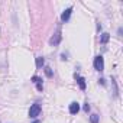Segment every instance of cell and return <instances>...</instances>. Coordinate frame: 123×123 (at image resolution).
<instances>
[{
    "label": "cell",
    "mask_w": 123,
    "mask_h": 123,
    "mask_svg": "<svg viewBox=\"0 0 123 123\" xmlns=\"http://www.w3.org/2000/svg\"><path fill=\"white\" fill-rule=\"evenodd\" d=\"M32 81H33V84L36 86L38 91H42V90H43V84H42V78H41V77L33 75V77H32Z\"/></svg>",
    "instance_id": "4"
},
{
    "label": "cell",
    "mask_w": 123,
    "mask_h": 123,
    "mask_svg": "<svg viewBox=\"0 0 123 123\" xmlns=\"http://www.w3.org/2000/svg\"><path fill=\"white\" fill-rule=\"evenodd\" d=\"M109 38H110V35L104 32V33H101V36H100V42H101V43H106V42L109 41Z\"/></svg>",
    "instance_id": "8"
},
{
    "label": "cell",
    "mask_w": 123,
    "mask_h": 123,
    "mask_svg": "<svg viewBox=\"0 0 123 123\" xmlns=\"http://www.w3.org/2000/svg\"><path fill=\"white\" fill-rule=\"evenodd\" d=\"M61 38H62V35H61V32L58 31V32H56V33L49 39V43H51V45H54V46H56V45L61 42Z\"/></svg>",
    "instance_id": "3"
},
{
    "label": "cell",
    "mask_w": 123,
    "mask_h": 123,
    "mask_svg": "<svg viewBox=\"0 0 123 123\" xmlns=\"http://www.w3.org/2000/svg\"><path fill=\"white\" fill-rule=\"evenodd\" d=\"M75 78H77V81H78L80 88H81V90H86V80H84L81 75H77V74H75Z\"/></svg>",
    "instance_id": "7"
},
{
    "label": "cell",
    "mask_w": 123,
    "mask_h": 123,
    "mask_svg": "<svg viewBox=\"0 0 123 123\" xmlns=\"http://www.w3.org/2000/svg\"><path fill=\"white\" fill-rule=\"evenodd\" d=\"M33 123H41V122H39V120H35V122H33Z\"/></svg>",
    "instance_id": "13"
},
{
    "label": "cell",
    "mask_w": 123,
    "mask_h": 123,
    "mask_svg": "<svg viewBox=\"0 0 123 123\" xmlns=\"http://www.w3.org/2000/svg\"><path fill=\"white\" fill-rule=\"evenodd\" d=\"M80 111V104L77 103V101H73L71 104H70V113L71 114H77Z\"/></svg>",
    "instance_id": "6"
},
{
    "label": "cell",
    "mask_w": 123,
    "mask_h": 123,
    "mask_svg": "<svg viewBox=\"0 0 123 123\" xmlns=\"http://www.w3.org/2000/svg\"><path fill=\"white\" fill-rule=\"evenodd\" d=\"M39 114H41V106H39V104H32L31 109H29V117L35 119V117H38Z\"/></svg>",
    "instance_id": "2"
},
{
    "label": "cell",
    "mask_w": 123,
    "mask_h": 123,
    "mask_svg": "<svg viewBox=\"0 0 123 123\" xmlns=\"http://www.w3.org/2000/svg\"><path fill=\"white\" fill-rule=\"evenodd\" d=\"M45 74H46L48 77H52V70H51L49 67H46V68H45Z\"/></svg>",
    "instance_id": "11"
},
{
    "label": "cell",
    "mask_w": 123,
    "mask_h": 123,
    "mask_svg": "<svg viewBox=\"0 0 123 123\" xmlns=\"http://www.w3.org/2000/svg\"><path fill=\"white\" fill-rule=\"evenodd\" d=\"M90 122H91V123H98V114H91Z\"/></svg>",
    "instance_id": "10"
},
{
    "label": "cell",
    "mask_w": 123,
    "mask_h": 123,
    "mask_svg": "<svg viewBox=\"0 0 123 123\" xmlns=\"http://www.w3.org/2000/svg\"><path fill=\"white\" fill-rule=\"evenodd\" d=\"M71 13H73V7H68L67 10H64V12H62V15H61V20H62V22H67V20L70 19Z\"/></svg>",
    "instance_id": "5"
},
{
    "label": "cell",
    "mask_w": 123,
    "mask_h": 123,
    "mask_svg": "<svg viewBox=\"0 0 123 123\" xmlns=\"http://www.w3.org/2000/svg\"><path fill=\"white\" fill-rule=\"evenodd\" d=\"M43 64H45V59H43L42 56H38V58H36V67H38V68H41Z\"/></svg>",
    "instance_id": "9"
},
{
    "label": "cell",
    "mask_w": 123,
    "mask_h": 123,
    "mask_svg": "<svg viewBox=\"0 0 123 123\" xmlns=\"http://www.w3.org/2000/svg\"><path fill=\"white\" fill-rule=\"evenodd\" d=\"M88 110H90V106H88V103H87V104L84 106V111H87V113H88Z\"/></svg>",
    "instance_id": "12"
},
{
    "label": "cell",
    "mask_w": 123,
    "mask_h": 123,
    "mask_svg": "<svg viewBox=\"0 0 123 123\" xmlns=\"http://www.w3.org/2000/svg\"><path fill=\"white\" fill-rule=\"evenodd\" d=\"M94 68L97 71H103L104 70V58L101 55H97L94 58Z\"/></svg>",
    "instance_id": "1"
}]
</instances>
